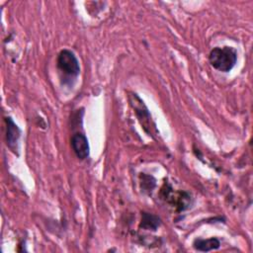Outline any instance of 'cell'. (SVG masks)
Listing matches in <instances>:
<instances>
[{"mask_svg":"<svg viewBox=\"0 0 253 253\" xmlns=\"http://www.w3.org/2000/svg\"><path fill=\"white\" fill-rule=\"evenodd\" d=\"M159 225H160V219L158 218V216L152 213L142 212L140 227L148 230H156Z\"/></svg>","mask_w":253,"mask_h":253,"instance_id":"8","label":"cell"},{"mask_svg":"<svg viewBox=\"0 0 253 253\" xmlns=\"http://www.w3.org/2000/svg\"><path fill=\"white\" fill-rule=\"evenodd\" d=\"M71 147L75 155L79 159H85L89 156V143L87 137L81 133L76 132L71 137Z\"/></svg>","mask_w":253,"mask_h":253,"instance_id":"4","label":"cell"},{"mask_svg":"<svg viewBox=\"0 0 253 253\" xmlns=\"http://www.w3.org/2000/svg\"><path fill=\"white\" fill-rule=\"evenodd\" d=\"M130 104L133 106V108L136 112V115H137L139 121L141 122V125L143 126V127L145 129H146V127H148L150 129V134H151L152 133L151 128H154V127L151 126V118H150V115H149L147 109L144 107V109L141 110L143 102L139 99V104H136V102L134 100V97H133V100H130Z\"/></svg>","mask_w":253,"mask_h":253,"instance_id":"5","label":"cell"},{"mask_svg":"<svg viewBox=\"0 0 253 253\" xmlns=\"http://www.w3.org/2000/svg\"><path fill=\"white\" fill-rule=\"evenodd\" d=\"M5 121L7 124V141L9 146L13 148L14 145H16L18 142V139L21 134V129L10 117L6 118Z\"/></svg>","mask_w":253,"mask_h":253,"instance_id":"6","label":"cell"},{"mask_svg":"<svg viewBox=\"0 0 253 253\" xmlns=\"http://www.w3.org/2000/svg\"><path fill=\"white\" fill-rule=\"evenodd\" d=\"M209 60L213 68L222 72H228L236 63L237 53L231 46L214 47L210 52Z\"/></svg>","mask_w":253,"mask_h":253,"instance_id":"1","label":"cell"},{"mask_svg":"<svg viewBox=\"0 0 253 253\" xmlns=\"http://www.w3.org/2000/svg\"><path fill=\"white\" fill-rule=\"evenodd\" d=\"M161 198L179 211L187 210L191 205V196L188 193L176 192L168 184L161 189Z\"/></svg>","mask_w":253,"mask_h":253,"instance_id":"2","label":"cell"},{"mask_svg":"<svg viewBox=\"0 0 253 253\" xmlns=\"http://www.w3.org/2000/svg\"><path fill=\"white\" fill-rule=\"evenodd\" d=\"M194 248L199 251H211L213 249H217L220 246V242L217 238L211 237L209 239H195Z\"/></svg>","mask_w":253,"mask_h":253,"instance_id":"7","label":"cell"},{"mask_svg":"<svg viewBox=\"0 0 253 253\" xmlns=\"http://www.w3.org/2000/svg\"><path fill=\"white\" fill-rule=\"evenodd\" d=\"M57 67L67 77L75 78L80 72L78 59L69 49H62L57 56Z\"/></svg>","mask_w":253,"mask_h":253,"instance_id":"3","label":"cell"}]
</instances>
